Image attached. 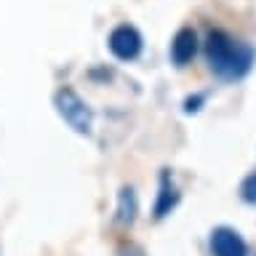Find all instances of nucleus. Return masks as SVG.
Wrapping results in <instances>:
<instances>
[{
	"instance_id": "2",
	"label": "nucleus",
	"mask_w": 256,
	"mask_h": 256,
	"mask_svg": "<svg viewBox=\"0 0 256 256\" xmlns=\"http://www.w3.org/2000/svg\"><path fill=\"white\" fill-rule=\"evenodd\" d=\"M54 104H56V112H59L62 120L72 128V131L91 134L94 115H91V110H88V104L80 99L72 88H59L56 96H54Z\"/></svg>"
},
{
	"instance_id": "4",
	"label": "nucleus",
	"mask_w": 256,
	"mask_h": 256,
	"mask_svg": "<svg viewBox=\"0 0 256 256\" xmlns=\"http://www.w3.org/2000/svg\"><path fill=\"white\" fill-rule=\"evenodd\" d=\"M211 254L214 256H246V240L230 227H216L211 232Z\"/></svg>"
},
{
	"instance_id": "5",
	"label": "nucleus",
	"mask_w": 256,
	"mask_h": 256,
	"mask_svg": "<svg viewBox=\"0 0 256 256\" xmlns=\"http://www.w3.org/2000/svg\"><path fill=\"white\" fill-rule=\"evenodd\" d=\"M198 51V38L192 30H179L171 43V59L179 64V67H184L187 62H192V56H195Z\"/></svg>"
},
{
	"instance_id": "6",
	"label": "nucleus",
	"mask_w": 256,
	"mask_h": 256,
	"mask_svg": "<svg viewBox=\"0 0 256 256\" xmlns=\"http://www.w3.org/2000/svg\"><path fill=\"white\" fill-rule=\"evenodd\" d=\"M240 195H243L246 203H256V171L243 182V187H240Z\"/></svg>"
},
{
	"instance_id": "3",
	"label": "nucleus",
	"mask_w": 256,
	"mask_h": 256,
	"mask_svg": "<svg viewBox=\"0 0 256 256\" xmlns=\"http://www.w3.org/2000/svg\"><path fill=\"white\" fill-rule=\"evenodd\" d=\"M110 51L120 62H131L142 54V35L131 24H120V27H115L110 32Z\"/></svg>"
},
{
	"instance_id": "1",
	"label": "nucleus",
	"mask_w": 256,
	"mask_h": 256,
	"mask_svg": "<svg viewBox=\"0 0 256 256\" xmlns=\"http://www.w3.org/2000/svg\"><path fill=\"white\" fill-rule=\"evenodd\" d=\"M206 59L219 78L238 80L243 78L254 64V48L227 35L224 30H214L206 40Z\"/></svg>"
}]
</instances>
